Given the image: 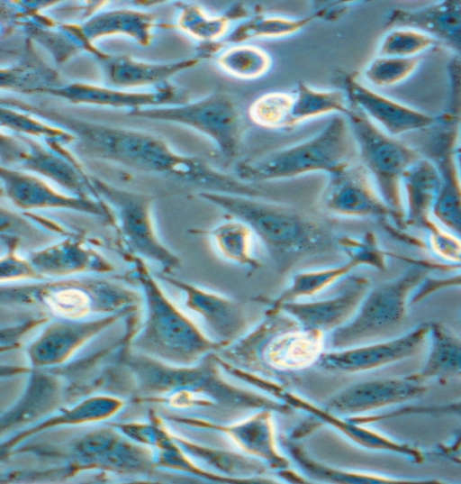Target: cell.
Returning a JSON list of instances; mask_svg holds the SVG:
<instances>
[{
	"label": "cell",
	"mask_w": 461,
	"mask_h": 484,
	"mask_svg": "<svg viewBox=\"0 0 461 484\" xmlns=\"http://www.w3.org/2000/svg\"><path fill=\"white\" fill-rule=\"evenodd\" d=\"M216 352L193 365L165 363L141 353L130 356L128 365L137 379L139 400L179 410H211L226 420L263 408L293 412L286 404L261 391L229 382L221 372Z\"/></svg>",
	"instance_id": "1"
},
{
	"label": "cell",
	"mask_w": 461,
	"mask_h": 484,
	"mask_svg": "<svg viewBox=\"0 0 461 484\" xmlns=\"http://www.w3.org/2000/svg\"><path fill=\"white\" fill-rule=\"evenodd\" d=\"M199 196L246 223L280 272L337 247V237L327 226L297 208L233 194L203 191Z\"/></svg>",
	"instance_id": "2"
},
{
	"label": "cell",
	"mask_w": 461,
	"mask_h": 484,
	"mask_svg": "<svg viewBox=\"0 0 461 484\" xmlns=\"http://www.w3.org/2000/svg\"><path fill=\"white\" fill-rule=\"evenodd\" d=\"M125 260L131 264V278L141 288L146 306L144 322L131 337L132 348L174 365H193L222 349L168 298L144 260Z\"/></svg>",
	"instance_id": "3"
},
{
	"label": "cell",
	"mask_w": 461,
	"mask_h": 484,
	"mask_svg": "<svg viewBox=\"0 0 461 484\" xmlns=\"http://www.w3.org/2000/svg\"><path fill=\"white\" fill-rule=\"evenodd\" d=\"M142 298L120 281L82 275L3 285L0 291L2 306L34 308L66 319L137 310Z\"/></svg>",
	"instance_id": "4"
},
{
	"label": "cell",
	"mask_w": 461,
	"mask_h": 484,
	"mask_svg": "<svg viewBox=\"0 0 461 484\" xmlns=\"http://www.w3.org/2000/svg\"><path fill=\"white\" fill-rule=\"evenodd\" d=\"M326 339L324 333L302 327L284 311L267 308L262 321L220 356L252 372L292 373L315 365L326 351Z\"/></svg>",
	"instance_id": "5"
},
{
	"label": "cell",
	"mask_w": 461,
	"mask_h": 484,
	"mask_svg": "<svg viewBox=\"0 0 461 484\" xmlns=\"http://www.w3.org/2000/svg\"><path fill=\"white\" fill-rule=\"evenodd\" d=\"M357 155L349 123L336 114L316 135L300 143L240 160L235 176L249 184L296 178L309 173L327 174Z\"/></svg>",
	"instance_id": "6"
},
{
	"label": "cell",
	"mask_w": 461,
	"mask_h": 484,
	"mask_svg": "<svg viewBox=\"0 0 461 484\" xmlns=\"http://www.w3.org/2000/svg\"><path fill=\"white\" fill-rule=\"evenodd\" d=\"M401 259L411 266L396 278L372 286L355 315L329 333L326 350H342L399 335L412 294L431 274L418 259Z\"/></svg>",
	"instance_id": "7"
},
{
	"label": "cell",
	"mask_w": 461,
	"mask_h": 484,
	"mask_svg": "<svg viewBox=\"0 0 461 484\" xmlns=\"http://www.w3.org/2000/svg\"><path fill=\"white\" fill-rule=\"evenodd\" d=\"M448 73L451 87L448 106L427 128V135L414 149L429 160L438 172L435 220L461 239V174L456 159V142L461 132V66H451Z\"/></svg>",
	"instance_id": "8"
},
{
	"label": "cell",
	"mask_w": 461,
	"mask_h": 484,
	"mask_svg": "<svg viewBox=\"0 0 461 484\" xmlns=\"http://www.w3.org/2000/svg\"><path fill=\"white\" fill-rule=\"evenodd\" d=\"M344 116L349 123L360 163L404 229L402 179L407 169L421 155L414 148L382 131L357 107L350 105Z\"/></svg>",
	"instance_id": "9"
},
{
	"label": "cell",
	"mask_w": 461,
	"mask_h": 484,
	"mask_svg": "<svg viewBox=\"0 0 461 484\" xmlns=\"http://www.w3.org/2000/svg\"><path fill=\"white\" fill-rule=\"evenodd\" d=\"M99 198L111 209L122 256L139 257L160 266L161 273L171 275L182 261L159 238L153 218V198L114 187L90 178Z\"/></svg>",
	"instance_id": "10"
},
{
	"label": "cell",
	"mask_w": 461,
	"mask_h": 484,
	"mask_svg": "<svg viewBox=\"0 0 461 484\" xmlns=\"http://www.w3.org/2000/svg\"><path fill=\"white\" fill-rule=\"evenodd\" d=\"M111 426L113 428L86 433L65 445L23 450L67 461L71 474L85 470H104L121 474L147 473L157 466L153 453L146 445L124 437L122 432Z\"/></svg>",
	"instance_id": "11"
},
{
	"label": "cell",
	"mask_w": 461,
	"mask_h": 484,
	"mask_svg": "<svg viewBox=\"0 0 461 484\" xmlns=\"http://www.w3.org/2000/svg\"><path fill=\"white\" fill-rule=\"evenodd\" d=\"M221 365L228 374L244 383L255 387L293 409H298L311 415L318 423H322L339 432L353 443L374 452H392L406 457L414 463L420 464L426 460L424 452L416 446L402 443L379 431L369 428L366 425L353 422L347 416H341L320 406L300 395L287 389L281 384L269 379L237 366L225 361Z\"/></svg>",
	"instance_id": "12"
},
{
	"label": "cell",
	"mask_w": 461,
	"mask_h": 484,
	"mask_svg": "<svg viewBox=\"0 0 461 484\" xmlns=\"http://www.w3.org/2000/svg\"><path fill=\"white\" fill-rule=\"evenodd\" d=\"M336 244L346 256L343 262L297 272L278 296L276 297L260 296L255 298L256 301L275 309L285 303L312 297L338 284L358 268L368 267L380 271L387 268L390 253L380 246L375 234L371 232L361 236H338Z\"/></svg>",
	"instance_id": "13"
},
{
	"label": "cell",
	"mask_w": 461,
	"mask_h": 484,
	"mask_svg": "<svg viewBox=\"0 0 461 484\" xmlns=\"http://www.w3.org/2000/svg\"><path fill=\"white\" fill-rule=\"evenodd\" d=\"M321 202L330 214L350 218H370L396 237L402 230L394 214L380 196L366 169L352 162L328 174Z\"/></svg>",
	"instance_id": "14"
},
{
	"label": "cell",
	"mask_w": 461,
	"mask_h": 484,
	"mask_svg": "<svg viewBox=\"0 0 461 484\" xmlns=\"http://www.w3.org/2000/svg\"><path fill=\"white\" fill-rule=\"evenodd\" d=\"M273 412L271 409H258L233 422L175 415H169L168 419L185 426L221 433L230 439L241 452L260 460L268 469L283 473L284 479L301 483L303 478L290 470V458L278 448Z\"/></svg>",
	"instance_id": "15"
},
{
	"label": "cell",
	"mask_w": 461,
	"mask_h": 484,
	"mask_svg": "<svg viewBox=\"0 0 461 484\" xmlns=\"http://www.w3.org/2000/svg\"><path fill=\"white\" fill-rule=\"evenodd\" d=\"M430 322H424L393 338L342 350H326L315 365L341 374L374 370L408 359L428 342Z\"/></svg>",
	"instance_id": "16"
},
{
	"label": "cell",
	"mask_w": 461,
	"mask_h": 484,
	"mask_svg": "<svg viewBox=\"0 0 461 484\" xmlns=\"http://www.w3.org/2000/svg\"><path fill=\"white\" fill-rule=\"evenodd\" d=\"M135 311L125 310L86 319L56 317L28 346L30 363L35 368L62 364L94 337Z\"/></svg>",
	"instance_id": "17"
},
{
	"label": "cell",
	"mask_w": 461,
	"mask_h": 484,
	"mask_svg": "<svg viewBox=\"0 0 461 484\" xmlns=\"http://www.w3.org/2000/svg\"><path fill=\"white\" fill-rule=\"evenodd\" d=\"M169 118L209 137L225 158L238 155L245 125L239 105L228 94L214 93L194 104L171 110Z\"/></svg>",
	"instance_id": "18"
},
{
	"label": "cell",
	"mask_w": 461,
	"mask_h": 484,
	"mask_svg": "<svg viewBox=\"0 0 461 484\" xmlns=\"http://www.w3.org/2000/svg\"><path fill=\"white\" fill-rule=\"evenodd\" d=\"M371 287L368 277L352 273L338 283L335 293L324 298L288 302L275 309L284 311L303 328L329 334L355 315Z\"/></svg>",
	"instance_id": "19"
},
{
	"label": "cell",
	"mask_w": 461,
	"mask_h": 484,
	"mask_svg": "<svg viewBox=\"0 0 461 484\" xmlns=\"http://www.w3.org/2000/svg\"><path fill=\"white\" fill-rule=\"evenodd\" d=\"M1 178L5 196L25 213L68 210L101 218L108 225L114 226L113 215L102 200L60 193L37 177L4 166L1 167Z\"/></svg>",
	"instance_id": "20"
},
{
	"label": "cell",
	"mask_w": 461,
	"mask_h": 484,
	"mask_svg": "<svg viewBox=\"0 0 461 484\" xmlns=\"http://www.w3.org/2000/svg\"><path fill=\"white\" fill-rule=\"evenodd\" d=\"M159 277L183 293L185 306L201 317L208 336L222 349L248 332V316L239 301L171 275L161 273Z\"/></svg>",
	"instance_id": "21"
},
{
	"label": "cell",
	"mask_w": 461,
	"mask_h": 484,
	"mask_svg": "<svg viewBox=\"0 0 461 484\" xmlns=\"http://www.w3.org/2000/svg\"><path fill=\"white\" fill-rule=\"evenodd\" d=\"M424 383L408 376L378 378L351 384L333 394L323 406L341 416H357L415 400L427 392Z\"/></svg>",
	"instance_id": "22"
},
{
	"label": "cell",
	"mask_w": 461,
	"mask_h": 484,
	"mask_svg": "<svg viewBox=\"0 0 461 484\" xmlns=\"http://www.w3.org/2000/svg\"><path fill=\"white\" fill-rule=\"evenodd\" d=\"M125 436L143 444L150 445L158 452L156 465L194 475L211 482L223 484L273 483L268 478L238 479L205 470L194 462L167 428L163 421L154 415L150 421L110 424Z\"/></svg>",
	"instance_id": "23"
},
{
	"label": "cell",
	"mask_w": 461,
	"mask_h": 484,
	"mask_svg": "<svg viewBox=\"0 0 461 484\" xmlns=\"http://www.w3.org/2000/svg\"><path fill=\"white\" fill-rule=\"evenodd\" d=\"M41 279L84 274L105 275L114 271L113 263L80 234L64 237L26 255Z\"/></svg>",
	"instance_id": "24"
},
{
	"label": "cell",
	"mask_w": 461,
	"mask_h": 484,
	"mask_svg": "<svg viewBox=\"0 0 461 484\" xmlns=\"http://www.w3.org/2000/svg\"><path fill=\"white\" fill-rule=\"evenodd\" d=\"M344 92L350 105L360 109L369 119L378 123L392 136L429 128L437 116L420 112L392 100L360 83L347 74Z\"/></svg>",
	"instance_id": "25"
},
{
	"label": "cell",
	"mask_w": 461,
	"mask_h": 484,
	"mask_svg": "<svg viewBox=\"0 0 461 484\" xmlns=\"http://www.w3.org/2000/svg\"><path fill=\"white\" fill-rule=\"evenodd\" d=\"M387 28L425 32L451 49L461 59V0H445L419 9H393Z\"/></svg>",
	"instance_id": "26"
},
{
	"label": "cell",
	"mask_w": 461,
	"mask_h": 484,
	"mask_svg": "<svg viewBox=\"0 0 461 484\" xmlns=\"http://www.w3.org/2000/svg\"><path fill=\"white\" fill-rule=\"evenodd\" d=\"M26 143L25 147L8 148L5 152L7 162L49 178L75 196L90 197L89 194L92 192L99 197L90 178L81 170L72 158H63L50 153L30 141H26Z\"/></svg>",
	"instance_id": "27"
},
{
	"label": "cell",
	"mask_w": 461,
	"mask_h": 484,
	"mask_svg": "<svg viewBox=\"0 0 461 484\" xmlns=\"http://www.w3.org/2000/svg\"><path fill=\"white\" fill-rule=\"evenodd\" d=\"M404 203V226L425 233L437 224L433 216L439 192V176L435 165L421 157L403 173L402 179Z\"/></svg>",
	"instance_id": "28"
},
{
	"label": "cell",
	"mask_w": 461,
	"mask_h": 484,
	"mask_svg": "<svg viewBox=\"0 0 461 484\" xmlns=\"http://www.w3.org/2000/svg\"><path fill=\"white\" fill-rule=\"evenodd\" d=\"M281 444L287 456L309 479L339 484H438L434 479H413L389 476L377 472L336 468L311 457L294 439L283 436Z\"/></svg>",
	"instance_id": "29"
},
{
	"label": "cell",
	"mask_w": 461,
	"mask_h": 484,
	"mask_svg": "<svg viewBox=\"0 0 461 484\" xmlns=\"http://www.w3.org/2000/svg\"><path fill=\"white\" fill-rule=\"evenodd\" d=\"M63 397L60 380L53 375L32 373L22 398L1 418V432L33 422L59 407Z\"/></svg>",
	"instance_id": "30"
},
{
	"label": "cell",
	"mask_w": 461,
	"mask_h": 484,
	"mask_svg": "<svg viewBox=\"0 0 461 484\" xmlns=\"http://www.w3.org/2000/svg\"><path fill=\"white\" fill-rule=\"evenodd\" d=\"M124 401L110 395H97L88 397L70 408L59 412L23 432L17 433L1 446L2 454L14 449L27 438L50 428L61 425H74L106 420L122 410Z\"/></svg>",
	"instance_id": "31"
},
{
	"label": "cell",
	"mask_w": 461,
	"mask_h": 484,
	"mask_svg": "<svg viewBox=\"0 0 461 484\" xmlns=\"http://www.w3.org/2000/svg\"><path fill=\"white\" fill-rule=\"evenodd\" d=\"M428 342L429 353L421 369L407 376L421 383L437 379L445 384L461 379V337L441 323L430 322Z\"/></svg>",
	"instance_id": "32"
},
{
	"label": "cell",
	"mask_w": 461,
	"mask_h": 484,
	"mask_svg": "<svg viewBox=\"0 0 461 484\" xmlns=\"http://www.w3.org/2000/svg\"><path fill=\"white\" fill-rule=\"evenodd\" d=\"M190 233L208 236L223 259L250 272L257 271L262 266L253 252L254 233L240 219L229 216L209 230L193 229Z\"/></svg>",
	"instance_id": "33"
},
{
	"label": "cell",
	"mask_w": 461,
	"mask_h": 484,
	"mask_svg": "<svg viewBox=\"0 0 461 484\" xmlns=\"http://www.w3.org/2000/svg\"><path fill=\"white\" fill-rule=\"evenodd\" d=\"M173 435L190 457L201 461L224 476L238 479L264 478L268 470L263 461L243 452L216 449L180 435Z\"/></svg>",
	"instance_id": "34"
},
{
	"label": "cell",
	"mask_w": 461,
	"mask_h": 484,
	"mask_svg": "<svg viewBox=\"0 0 461 484\" xmlns=\"http://www.w3.org/2000/svg\"><path fill=\"white\" fill-rule=\"evenodd\" d=\"M292 94L287 130L327 114L344 115L350 105L344 91L316 89L303 82L297 84Z\"/></svg>",
	"instance_id": "35"
},
{
	"label": "cell",
	"mask_w": 461,
	"mask_h": 484,
	"mask_svg": "<svg viewBox=\"0 0 461 484\" xmlns=\"http://www.w3.org/2000/svg\"><path fill=\"white\" fill-rule=\"evenodd\" d=\"M314 18V14L303 18L265 14L249 16L231 29L221 44H242L257 39L290 36L303 30Z\"/></svg>",
	"instance_id": "36"
},
{
	"label": "cell",
	"mask_w": 461,
	"mask_h": 484,
	"mask_svg": "<svg viewBox=\"0 0 461 484\" xmlns=\"http://www.w3.org/2000/svg\"><path fill=\"white\" fill-rule=\"evenodd\" d=\"M215 61L225 74L244 80L264 77L273 65L268 51L247 43L223 47L216 55Z\"/></svg>",
	"instance_id": "37"
},
{
	"label": "cell",
	"mask_w": 461,
	"mask_h": 484,
	"mask_svg": "<svg viewBox=\"0 0 461 484\" xmlns=\"http://www.w3.org/2000/svg\"><path fill=\"white\" fill-rule=\"evenodd\" d=\"M249 14L241 5H236L217 15H209L202 9L192 6L185 15V28L197 39L210 43L211 47L222 46L221 41L231 31L235 20L246 19Z\"/></svg>",
	"instance_id": "38"
},
{
	"label": "cell",
	"mask_w": 461,
	"mask_h": 484,
	"mask_svg": "<svg viewBox=\"0 0 461 484\" xmlns=\"http://www.w3.org/2000/svg\"><path fill=\"white\" fill-rule=\"evenodd\" d=\"M292 96V92L287 91H272L261 95L249 107L250 121L264 129L287 130Z\"/></svg>",
	"instance_id": "39"
},
{
	"label": "cell",
	"mask_w": 461,
	"mask_h": 484,
	"mask_svg": "<svg viewBox=\"0 0 461 484\" xmlns=\"http://www.w3.org/2000/svg\"><path fill=\"white\" fill-rule=\"evenodd\" d=\"M422 57L378 56L365 68L366 80L377 87L397 84L414 72Z\"/></svg>",
	"instance_id": "40"
},
{
	"label": "cell",
	"mask_w": 461,
	"mask_h": 484,
	"mask_svg": "<svg viewBox=\"0 0 461 484\" xmlns=\"http://www.w3.org/2000/svg\"><path fill=\"white\" fill-rule=\"evenodd\" d=\"M438 42L430 35L413 29H395L383 40L378 56L413 57Z\"/></svg>",
	"instance_id": "41"
},
{
	"label": "cell",
	"mask_w": 461,
	"mask_h": 484,
	"mask_svg": "<svg viewBox=\"0 0 461 484\" xmlns=\"http://www.w3.org/2000/svg\"><path fill=\"white\" fill-rule=\"evenodd\" d=\"M2 246L5 248L0 260L2 283H12L21 280H41L27 256H21L17 250L20 240L10 233L1 234Z\"/></svg>",
	"instance_id": "42"
},
{
	"label": "cell",
	"mask_w": 461,
	"mask_h": 484,
	"mask_svg": "<svg viewBox=\"0 0 461 484\" xmlns=\"http://www.w3.org/2000/svg\"><path fill=\"white\" fill-rule=\"evenodd\" d=\"M405 416H456L461 419V400L446 404L408 405L385 413H371L349 418L360 425H369Z\"/></svg>",
	"instance_id": "43"
},
{
	"label": "cell",
	"mask_w": 461,
	"mask_h": 484,
	"mask_svg": "<svg viewBox=\"0 0 461 484\" xmlns=\"http://www.w3.org/2000/svg\"><path fill=\"white\" fill-rule=\"evenodd\" d=\"M456 288H461V269L447 276L429 274L412 294L410 306L420 304L439 291Z\"/></svg>",
	"instance_id": "44"
},
{
	"label": "cell",
	"mask_w": 461,
	"mask_h": 484,
	"mask_svg": "<svg viewBox=\"0 0 461 484\" xmlns=\"http://www.w3.org/2000/svg\"><path fill=\"white\" fill-rule=\"evenodd\" d=\"M47 320V316L40 315L38 317L28 319L14 326L2 328V351H4L5 349L9 350L11 348H14V344L17 343L21 336L23 337V335L25 334L28 331L32 330L34 327H37L41 324H44Z\"/></svg>",
	"instance_id": "45"
},
{
	"label": "cell",
	"mask_w": 461,
	"mask_h": 484,
	"mask_svg": "<svg viewBox=\"0 0 461 484\" xmlns=\"http://www.w3.org/2000/svg\"><path fill=\"white\" fill-rule=\"evenodd\" d=\"M435 452L455 461H461V429L456 431L447 443L438 444Z\"/></svg>",
	"instance_id": "46"
},
{
	"label": "cell",
	"mask_w": 461,
	"mask_h": 484,
	"mask_svg": "<svg viewBox=\"0 0 461 484\" xmlns=\"http://www.w3.org/2000/svg\"><path fill=\"white\" fill-rule=\"evenodd\" d=\"M456 159H457V163H458V167H459V170L461 174V146L456 148Z\"/></svg>",
	"instance_id": "47"
}]
</instances>
